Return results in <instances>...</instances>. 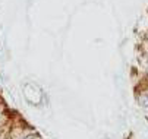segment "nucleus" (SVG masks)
Here are the masks:
<instances>
[{
	"mask_svg": "<svg viewBox=\"0 0 148 139\" xmlns=\"http://www.w3.org/2000/svg\"><path fill=\"white\" fill-rule=\"evenodd\" d=\"M24 139H35V135H29V136H27V138H24Z\"/></svg>",
	"mask_w": 148,
	"mask_h": 139,
	"instance_id": "f03ea898",
	"label": "nucleus"
},
{
	"mask_svg": "<svg viewBox=\"0 0 148 139\" xmlns=\"http://www.w3.org/2000/svg\"><path fill=\"white\" fill-rule=\"evenodd\" d=\"M139 104L142 107H148V94H144L139 97Z\"/></svg>",
	"mask_w": 148,
	"mask_h": 139,
	"instance_id": "f257e3e1",
	"label": "nucleus"
}]
</instances>
